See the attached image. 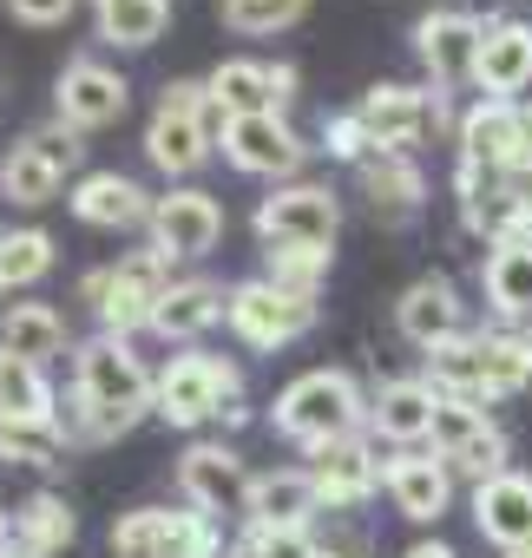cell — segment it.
<instances>
[{"label": "cell", "instance_id": "cell-1", "mask_svg": "<svg viewBox=\"0 0 532 558\" xmlns=\"http://www.w3.org/2000/svg\"><path fill=\"white\" fill-rule=\"evenodd\" d=\"M152 395H158V375H145V362L132 355L125 336H106L99 329V336H86L73 349V408L60 414V427H66L73 447L119 440L145 414H158Z\"/></svg>", "mask_w": 532, "mask_h": 558}, {"label": "cell", "instance_id": "cell-2", "mask_svg": "<svg viewBox=\"0 0 532 558\" xmlns=\"http://www.w3.org/2000/svg\"><path fill=\"white\" fill-rule=\"evenodd\" d=\"M270 421H277L283 440H297V447L316 453V447L349 440V434L368 427V395H362V381H355L349 368H310V375H297V381L277 395Z\"/></svg>", "mask_w": 532, "mask_h": 558}, {"label": "cell", "instance_id": "cell-3", "mask_svg": "<svg viewBox=\"0 0 532 558\" xmlns=\"http://www.w3.org/2000/svg\"><path fill=\"white\" fill-rule=\"evenodd\" d=\"M171 283H178V276H171V256L165 250H132V256L99 263V269L80 276V303L99 316L106 336H125L132 342L138 329H152V316H158V303H165Z\"/></svg>", "mask_w": 532, "mask_h": 558}, {"label": "cell", "instance_id": "cell-4", "mask_svg": "<svg viewBox=\"0 0 532 558\" xmlns=\"http://www.w3.org/2000/svg\"><path fill=\"white\" fill-rule=\"evenodd\" d=\"M217 106H210V86L204 80H171L158 93V112L145 125V158L165 171V178H191L210 151H217Z\"/></svg>", "mask_w": 532, "mask_h": 558}, {"label": "cell", "instance_id": "cell-5", "mask_svg": "<svg viewBox=\"0 0 532 558\" xmlns=\"http://www.w3.org/2000/svg\"><path fill=\"white\" fill-rule=\"evenodd\" d=\"M237 401H243V368L230 355H210V349L171 355L165 375H158V395H152L158 421H171V427H204Z\"/></svg>", "mask_w": 532, "mask_h": 558}, {"label": "cell", "instance_id": "cell-6", "mask_svg": "<svg viewBox=\"0 0 532 558\" xmlns=\"http://www.w3.org/2000/svg\"><path fill=\"white\" fill-rule=\"evenodd\" d=\"M480 47H486V14L467 8H434L414 21V53L434 80V93H460L480 86Z\"/></svg>", "mask_w": 532, "mask_h": 558}, {"label": "cell", "instance_id": "cell-7", "mask_svg": "<svg viewBox=\"0 0 532 558\" xmlns=\"http://www.w3.org/2000/svg\"><path fill=\"white\" fill-rule=\"evenodd\" d=\"M223 323H230V336L243 349H283V342H297V336L316 329V303L310 296H290V290H277V283H263V276H256V283H237L230 290Z\"/></svg>", "mask_w": 532, "mask_h": 558}, {"label": "cell", "instance_id": "cell-8", "mask_svg": "<svg viewBox=\"0 0 532 558\" xmlns=\"http://www.w3.org/2000/svg\"><path fill=\"white\" fill-rule=\"evenodd\" d=\"M434 453L454 466V473H467L473 486H486V480H499L506 473V434L486 421V408L480 401H460V395H440V414H434Z\"/></svg>", "mask_w": 532, "mask_h": 558}, {"label": "cell", "instance_id": "cell-9", "mask_svg": "<svg viewBox=\"0 0 532 558\" xmlns=\"http://www.w3.org/2000/svg\"><path fill=\"white\" fill-rule=\"evenodd\" d=\"M217 145H223V158H230L237 171H250V178H297L303 158H310V145L297 138V125H290L283 112L223 119V125H217Z\"/></svg>", "mask_w": 532, "mask_h": 558}, {"label": "cell", "instance_id": "cell-10", "mask_svg": "<svg viewBox=\"0 0 532 558\" xmlns=\"http://www.w3.org/2000/svg\"><path fill=\"white\" fill-rule=\"evenodd\" d=\"M336 230H342V204H336L329 184H277L270 197L256 204L263 250H270V243H323L329 250Z\"/></svg>", "mask_w": 532, "mask_h": 558}, {"label": "cell", "instance_id": "cell-11", "mask_svg": "<svg viewBox=\"0 0 532 558\" xmlns=\"http://www.w3.org/2000/svg\"><path fill=\"white\" fill-rule=\"evenodd\" d=\"M355 112H362V125L375 132V151H414L427 132L447 125V93H421V86H368Z\"/></svg>", "mask_w": 532, "mask_h": 558}, {"label": "cell", "instance_id": "cell-12", "mask_svg": "<svg viewBox=\"0 0 532 558\" xmlns=\"http://www.w3.org/2000/svg\"><path fill=\"white\" fill-rule=\"evenodd\" d=\"M454 138H460V158L467 165H480V171H525V106L519 99H480V106H467L460 112V125H454Z\"/></svg>", "mask_w": 532, "mask_h": 558}, {"label": "cell", "instance_id": "cell-13", "mask_svg": "<svg viewBox=\"0 0 532 558\" xmlns=\"http://www.w3.org/2000/svg\"><path fill=\"white\" fill-rule=\"evenodd\" d=\"M125 106H132V86L106 60H66L53 86V119H66L73 132H106L125 119Z\"/></svg>", "mask_w": 532, "mask_h": 558}, {"label": "cell", "instance_id": "cell-14", "mask_svg": "<svg viewBox=\"0 0 532 558\" xmlns=\"http://www.w3.org/2000/svg\"><path fill=\"white\" fill-rule=\"evenodd\" d=\"M217 236H223V204L210 191L184 184V191L158 197V210H152V250H165L171 263H197V256L217 250Z\"/></svg>", "mask_w": 532, "mask_h": 558}, {"label": "cell", "instance_id": "cell-15", "mask_svg": "<svg viewBox=\"0 0 532 558\" xmlns=\"http://www.w3.org/2000/svg\"><path fill=\"white\" fill-rule=\"evenodd\" d=\"M250 466L223 447V440H191L184 447V460H178V493H184V506H197V512H243L250 506Z\"/></svg>", "mask_w": 532, "mask_h": 558}, {"label": "cell", "instance_id": "cell-16", "mask_svg": "<svg viewBox=\"0 0 532 558\" xmlns=\"http://www.w3.org/2000/svg\"><path fill=\"white\" fill-rule=\"evenodd\" d=\"M388 460L368 447V434H349V440H329L310 453V480L323 493V512H355L375 486H382Z\"/></svg>", "mask_w": 532, "mask_h": 558}, {"label": "cell", "instance_id": "cell-17", "mask_svg": "<svg viewBox=\"0 0 532 558\" xmlns=\"http://www.w3.org/2000/svg\"><path fill=\"white\" fill-rule=\"evenodd\" d=\"M395 329L421 355L440 349V342H454V336H467V303L454 290V276H421V283H408L401 303H395Z\"/></svg>", "mask_w": 532, "mask_h": 558}, {"label": "cell", "instance_id": "cell-18", "mask_svg": "<svg viewBox=\"0 0 532 558\" xmlns=\"http://www.w3.org/2000/svg\"><path fill=\"white\" fill-rule=\"evenodd\" d=\"M73 217L80 223H93V230H152V210H158V197L138 184V178H125V171H86L80 184H73Z\"/></svg>", "mask_w": 532, "mask_h": 558}, {"label": "cell", "instance_id": "cell-19", "mask_svg": "<svg viewBox=\"0 0 532 558\" xmlns=\"http://www.w3.org/2000/svg\"><path fill=\"white\" fill-rule=\"evenodd\" d=\"M434 414H440V388L427 375H395L368 395V427L395 447H421L434 434Z\"/></svg>", "mask_w": 532, "mask_h": 558}, {"label": "cell", "instance_id": "cell-20", "mask_svg": "<svg viewBox=\"0 0 532 558\" xmlns=\"http://www.w3.org/2000/svg\"><path fill=\"white\" fill-rule=\"evenodd\" d=\"M382 486H388L395 512L414 519V525H434V519L454 506V466H447L440 453H414V447H408V453H388Z\"/></svg>", "mask_w": 532, "mask_h": 558}, {"label": "cell", "instance_id": "cell-21", "mask_svg": "<svg viewBox=\"0 0 532 558\" xmlns=\"http://www.w3.org/2000/svg\"><path fill=\"white\" fill-rule=\"evenodd\" d=\"M323 512V493L310 480V466H283V473H256L250 480V506L243 519L250 525H283V532H310Z\"/></svg>", "mask_w": 532, "mask_h": 558}, {"label": "cell", "instance_id": "cell-22", "mask_svg": "<svg viewBox=\"0 0 532 558\" xmlns=\"http://www.w3.org/2000/svg\"><path fill=\"white\" fill-rule=\"evenodd\" d=\"M473 525H480V538L499 545V551L532 545V480H525V473H499V480L473 486Z\"/></svg>", "mask_w": 532, "mask_h": 558}, {"label": "cell", "instance_id": "cell-23", "mask_svg": "<svg viewBox=\"0 0 532 558\" xmlns=\"http://www.w3.org/2000/svg\"><path fill=\"white\" fill-rule=\"evenodd\" d=\"M480 290H486V310L499 316V329L532 323V243H486Z\"/></svg>", "mask_w": 532, "mask_h": 558}, {"label": "cell", "instance_id": "cell-24", "mask_svg": "<svg viewBox=\"0 0 532 558\" xmlns=\"http://www.w3.org/2000/svg\"><path fill=\"white\" fill-rule=\"evenodd\" d=\"M532 86V27L525 21H499L486 14V47H480V93L486 99H512Z\"/></svg>", "mask_w": 532, "mask_h": 558}, {"label": "cell", "instance_id": "cell-25", "mask_svg": "<svg viewBox=\"0 0 532 558\" xmlns=\"http://www.w3.org/2000/svg\"><path fill=\"white\" fill-rule=\"evenodd\" d=\"M355 184H362V197H368L388 223H408V217L427 204V178H421V165H414L408 151H375L368 165H355Z\"/></svg>", "mask_w": 532, "mask_h": 558}, {"label": "cell", "instance_id": "cell-26", "mask_svg": "<svg viewBox=\"0 0 532 558\" xmlns=\"http://www.w3.org/2000/svg\"><path fill=\"white\" fill-rule=\"evenodd\" d=\"M223 303H230L223 283H210V276H178V283L165 290V303H158V316H152V336L197 342L210 323H223Z\"/></svg>", "mask_w": 532, "mask_h": 558}, {"label": "cell", "instance_id": "cell-27", "mask_svg": "<svg viewBox=\"0 0 532 558\" xmlns=\"http://www.w3.org/2000/svg\"><path fill=\"white\" fill-rule=\"evenodd\" d=\"M73 532H80V519H73V506H66L60 493H34L27 506H14V525H8V545H14L21 558H60V551L73 545Z\"/></svg>", "mask_w": 532, "mask_h": 558}, {"label": "cell", "instance_id": "cell-28", "mask_svg": "<svg viewBox=\"0 0 532 558\" xmlns=\"http://www.w3.org/2000/svg\"><path fill=\"white\" fill-rule=\"evenodd\" d=\"M0 349H14V355L47 368L66 349V316L53 303H8V310H0Z\"/></svg>", "mask_w": 532, "mask_h": 558}, {"label": "cell", "instance_id": "cell-29", "mask_svg": "<svg viewBox=\"0 0 532 558\" xmlns=\"http://www.w3.org/2000/svg\"><path fill=\"white\" fill-rule=\"evenodd\" d=\"M210 106L217 119H243V112H277V86H270V66L263 60H223L210 80Z\"/></svg>", "mask_w": 532, "mask_h": 558}, {"label": "cell", "instance_id": "cell-30", "mask_svg": "<svg viewBox=\"0 0 532 558\" xmlns=\"http://www.w3.org/2000/svg\"><path fill=\"white\" fill-rule=\"evenodd\" d=\"M0 421H60L47 368L14 349H0Z\"/></svg>", "mask_w": 532, "mask_h": 558}, {"label": "cell", "instance_id": "cell-31", "mask_svg": "<svg viewBox=\"0 0 532 558\" xmlns=\"http://www.w3.org/2000/svg\"><path fill=\"white\" fill-rule=\"evenodd\" d=\"M329 263H336V250H323V243H270L263 250V283L316 303L323 283H329Z\"/></svg>", "mask_w": 532, "mask_h": 558}, {"label": "cell", "instance_id": "cell-32", "mask_svg": "<svg viewBox=\"0 0 532 558\" xmlns=\"http://www.w3.org/2000/svg\"><path fill=\"white\" fill-rule=\"evenodd\" d=\"M60 184H66V171L47 158V151H34L27 138L0 158V197H14L21 210H40V204H53L60 197Z\"/></svg>", "mask_w": 532, "mask_h": 558}, {"label": "cell", "instance_id": "cell-33", "mask_svg": "<svg viewBox=\"0 0 532 558\" xmlns=\"http://www.w3.org/2000/svg\"><path fill=\"white\" fill-rule=\"evenodd\" d=\"M93 27L112 47H152L171 27V0H93Z\"/></svg>", "mask_w": 532, "mask_h": 558}, {"label": "cell", "instance_id": "cell-34", "mask_svg": "<svg viewBox=\"0 0 532 558\" xmlns=\"http://www.w3.org/2000/svg\"><path fill=\"white\" fill-rule=\"evenodd\" d=\"M112 558H178V512L171 506H132V512H119Z\"/></svg>", "mask_w": 532, "mask_h": 558}, {"label": "cell", "instance_id": "cell-35", "mask_svg": "<svg viewBox=\"0 0 532 558\" xmlns=\"http://www.w3.org/2000/svg\"><path fill=\"white\" fill-rule=\"evenodd\" d=\"M66 427L60 421H0V466H66Z\"/></svg>", "mask_w": 532, "mask_h": 558}, {"label": "cell", "instance_id": "cell-36", "mask_svg": "<svg viewBox=\"0 0 532 558\" xmlns=\"http://www.w3.org/2000/svg\"><path fill=\"white\" fill-rule=\"evenodd\" d=\"M47 269H53V236H47L40 223H27V230H8V236H0V296L34 290Z\"/></svg>", "mask_w": 532, "mask_h": 558}, {"label": "cell", "instance_id": "cell-37", "mask_svg": "<svg viewBox=\"0 0 532 558\" xmlns=\"http://www.w3.org/2000/svg\"><path fill=\"white\" fill-rule=\"evenodd\" d=\"M310 14V0H217V21L243 40H263V34H283Z\"/></svg>", "mask_w": 532, "mask_h": 558}, {"label": "cell", "instance_id": "cell-38", "mask_svg": "<svg viewBox=\"0 0 532 558\" xmlns=\"http://www.w3.org/2000/svg\"><path fill=\"white\" fill-rule=\"evenodd\" d=\"M223 558H316V525L310 532H283V525H250Z\"/></svg>", "mask_w": 532, "mask_h": 558}, {"label": "cell", "instance_id": "cell-39", "mask_svg": "<svg viewBox=\"0 0 532 558\" xmlns=\"http://www.w3.org/2000/svg\"><path fill=\"white\" fill-rule=\"evenodd\" d=\"M323 151L342 165H368L375 158V132L362 125V112H329L323 119Z\"/></svg>", "mask_w": 532, "mask_h": 558}, {"label": "cell", "instance_id": "cell-40", "mask_svg": "<svg viewBox=\"0 0 532 558\" xmlns=\"http://www.w3.org/2000/svg\"><path fill=\"white\" fill-rule=\"evenodd\" d=\"M223 551H230V545H223L217 519L197 512V506H184V512H178V558H223Z\"/></svg>", "mask_w": 532, "mask_h": 558}, {"label": "cell", "instance_id": "cell-41", "mask_svg": "<svg viewBox=\"0 0 532 558\" xmlns=\"http://www.w3.org/2000/svg\"><path fill=\"white\" fill-rule=\"evenodd\" d=\"M80 138H86V132H73L66 119H47V125H34V132H27V145H34V151H47L60 171H80V158H86V145H80Z\"/></svg>", "mask_w": 532, "mask_h": 558}, {"label": "cell", "instance_id": "cell-42", "mask_svg": "<svg viewBox=\"0 0 532 558\" xmlns=\"http://www.w3.org/2000/svg\"><path fill=\"white\" fill-rule=\"evenodd\" d=\"M316 558H368V532L362 525H329V532H316Z\"/></svg>", "mask_w": 532, "mask_h": 558}, {"label": "cell", "instance_id": "cell-43", "mask_svg": "<svg viewBox=\"0 0 532 558\" xmlns=\"http://www.w3.org/2000/svg\"><path fill=\"white\" fill-rule=\"evenodd\" d=\"M73 8L80 0H8V14L27 27H60V21H73Z\"/></svg>", "mask_w": 532, "mask_h": 558}, {"label": "cell", "instance_id": "cell-44", "mask_svg": "<svg viewBox=\"0 0 532 558\" xmlns=\"http://www.w3.org/2000/svg\"><path fill=\"white\" fill-rule=\"evenodd\" d=\"M270 86H277V112H283V106L297 99V66H283V60H277V66H270Z\"/></svg>", "mask_w": 532, "mask_h": 558}, {"label": "cell", "instance_id": "cell-45", "mask_svg": "<svg viewBox=\"0 0 532 558\" xmlns=\"http://www.w3.org/2000/svg\"><path fill=\"white\" fill-rule=\"evenodd\" d=\"M401 558H454V545H440V538H421V545H408Z\"/></svg>", "mask_w": 532, "mask_h": 558}, {"label": "cell", "instance_id": "cell-46", "mask_svg": "<svg viewBox=\"0 0 532 558\" xmlns=\"http://www.w3.org/2000/svg\"><path fill=\"white\" fill-rule=\"evenodd\" d=\"M525 171H532V106H525Z\"/></svg>", "mask_w": 532, "mask_h": 558}, {"label": "cell", "instance_id": "cell-47", "mask_svg": "<svg viewBox=\"0 0 532 558\" xmlns=\"http://www.w3.org/2000/svg\"><path fill=\"white\" fill-rule=\"evenodd\" d=\"M499 558H532V545H519V551H499Z\"/></svg>", "mask_w": 532, "mask_h": 558}, {"label": "cell", "instance_id": "cell-48", "mask_svg": "<svg viewBox=\"0 0 532 558\" xmlns=\"http://www.w3.org/2000/svg\"><path fill=\"white\" fill-rule=\"evenodd\" d=\"M0 558H21V551H14V545H8V538H0Z\"/></svg>", "mask_w": 532, "mask_h": 558}, {"label": "cell", "instance_id": "cell-49", "mask_svg": "<svg viewBox=\"0 0 532 558\" xmlns=\"http://www.w3.org/2000/svg\"><path fill=\"white\" fill-rule=\"evenodd\" d=\"M8 525H14V519H8V512H0V538H8Z\"/></svg>", "mask_w": 532, "mask_h": 558}, {"label": "cell", "instance_id": "cell-50", "mask_svg": "<svg viewBox=\"0 0 532 558\" xmlns=\"http://www.w3.org/2000/svg\"><path fill=\"white\" fill-rule=\"evenodd\" d=\"M0 236H8V230H0Z\"/></svg>", "mask_w": 532, "mask_h": 558}]
</instances>
